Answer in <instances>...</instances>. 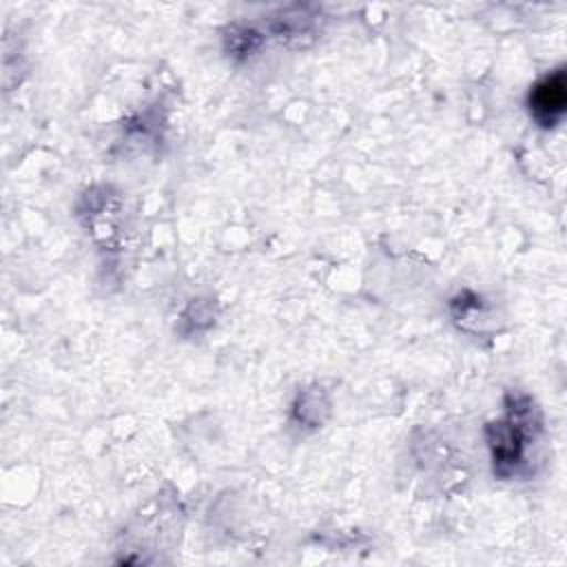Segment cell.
Segmentation results:
<instances>
[{
  "mask_svg": "<svg viewBox=\"0 0 567 567\" xmlns=\"http://www.w3.org/2000/svg\"><path fill=\"white\" fill-rule=\"evenodd\" d=\"M567 104L565 71L558 69L534 84L529 93V111L540 126H554L560 122Z\"/></svg>",
  "mask_w": 567,
  "mask_h": 567,
  "instance_id": "7a4b0ae2",
  "label": "cell"
},
{
  "mask_svg": "<svg viewBox=\"0 0 567 567\" xmlns=\"http://www.w3.org/2000/svg\"><path fill=\"white\" fill-rule=\"evenodd\" d=\"M534 427V405L529 401H514L507 416L489 425V447L498 474H509L520 463Z\"/></svg>",
  "mask_w": 567,
  "mask_h": 567,
  "instance_id": "6da1fadb",
  "label": "cell"
}]
</instances>
